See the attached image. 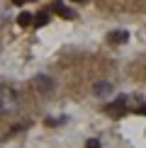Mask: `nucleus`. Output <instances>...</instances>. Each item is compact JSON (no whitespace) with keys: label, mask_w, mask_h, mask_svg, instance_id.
I'll use <instances>...</instances> for the list:
<instances>
[{"label":"nucleus","mask_w":146,"mask_h":148,"mask_svg":"<svg viewBox=\"0 0 146 148\" xmlns=\"http://www.w3.org/2000/svg\"><path fill=\"white\" fill-rule=\"evenodd\" d=\"M20 107V95L12 88H0V114H12Z\"/></svg>","instance_id":"f257e3e1"},{"label":"nucleus","mask_w":146,"mask_h":148,"mask_svg":"<svg viewBox=\"0 0 146 148\" xmlns=\"http://www.w3.org/2000/svg\"><path fill=\"white\" fill-rule=\"evenodd\" d=\"M127 39H129V34H127L124 29H117V32H110V34H107V44H112V46L124 44Z\"/></svg>","instance_id":"f03ea898"},{"label":"nucleus","mask_w":146,"mask_h":148,"mask_svg":"<svg viewBox=\"0 0 146 148\" xmlns=\"http://www.w3.org/2000/svg\"><path fill=\"white\" fill-rule=\"evenodd\" d=\"M34 88L41 90V92H51L54 90V83H51V78H46V75H36L34 78Z\"/></svg>","instance_id":"7ed1b4c3"},{"label":"nucleus","mask_w":146,"mask_h":148,"mask_svg":"<svg viewBox=\"0 0 146 148\" xmlns=\"http://www.w3.org/2000/svg\"><path fill=\"white\" fill-rule=\"evenodd\" d=\"M124 102H127L124 97H119L114 104H110V107H107V114H122V112H124Z\"/></svg>","instance_id":"20e7f679"},{"label":"nucleus","mask_w":146,"mask_h":148,"mask_svg":"<svg viewBox=\"0 0 146 148\" xmlns=\"http://www.w3.org/2000/svg\"><path fill=\"white\" fill-rule=\"evenodd\" d=\"M54 12L61 15V17H66V20H71V17H73V12L66 8V5H61V3H54Z\"/></svg>","instance_id":"39448f33"},{"label":"nucleus","mask_w":146,"mask_h":148,"mask_svg":"<svg viewBox=\"0 0 146 148\" xmlns=\"http://www.w3.org/2000/svg\"><path fill=\"white\" fill-rule=\"evenodd\" d=\"M32 22H34V17L29 15V12H20V17H17V24H20V27H29Z\"/></svg>","instance_id":"423d86ee"},{"label":"nucleus","mask_w":146,"mask_h":148,"mask_svg":"<svg viewBox=\"0 0 146 148\" xmlns=\"http://www.w3.org/2000/svg\"><path fill=\"white\" fill-rule=\"evenodd\" d=\"M112 92V85L110 83H100V85H95V95H100V97H105Z\"/></svg>","instance_id":"0eeeda50"},{"label":"nucleus","mask_w":146,"mask_h":148,"mask_svg":"<svg viewBox=\"0 0 146 148\" xmlns=\"http://www.w3.org/2000/svg\"><path fill=\"white\" fill-rule=\"evenodd\" d=\"M34 22H36V27H44V24L49 22V15H46V12H39V15L34 17Z\"/></svg>","instance_id":"6e6552de"},{"label":"nucleus","mask_w":146,"mask_h":148,"mask_svg":"<svg viewBox=\"0 0 146 148\" xmlns=\"http://www.w3.org/2000/svg\"><path fill=\"white\" fill-rule=\"evenodd\" d=\"M85 148H100V141H95V138H90L88 143H85Z\"/></svg>","instance_id":"1a4fd4ad"},{"label":"nucleus","mask_w":146,"mask_h":148,"mask_svg":"<svg viewBox=\"0 0 146 148\" xmlns=\"http://www.w3.org/2000/svg\"><path fill=\"white\" fill-rule=\"evenodd\" d=\"M139 112H141V114H146V107H141V109H139Z\"/></svg>","instance_id":"9d476101"},{"label":"nucleus","mask_w":146,"mask_h":148,"mask_svg":"<svg viewBox=\"0 0 146 148\" xmlns=\"http://www.w3.org/2000/svg\"><path fill=\"white\" fill-rule=\"evenodd\" d=\"M73 3H85V0H73Z\"/></svg>","instance_id":"9b49d317"},{"label":"nucleus","mask_w":146,"mask_h":148,"mask_svg":"<svg viewBox=\"0 0 146 148\" xmlns=\"http://www.w3.org/2000/svg\"><path fill=\"white\" fill-rule=\"evenodd\" d=\"M15 3H17V5H20V3H24V0H15Z\"/></svg>","instance_id":"f8f14e48"}]
</instances>
